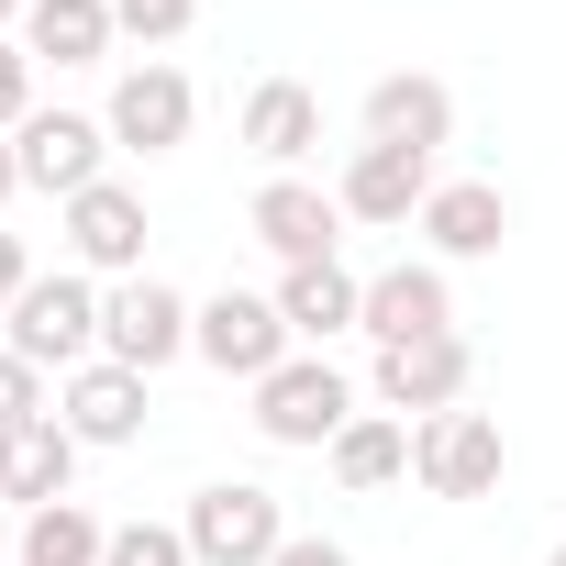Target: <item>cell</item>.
<instances>
[{
	"label": "cell",
	"mask_w": 566,
	"mask_h": 566,
	"mask_svg": "<svg viewBox=\"0 0 566 566\" xmlns=\"http://www.w3.org/2000/svg\"><path fill=\"white\" fill-rule=\"evenodd\" d=\"M101 277L90 266H67V277H34V290L12 301V334H0V345H12L23 367H90L101 356Z\"/></svg>",
	"instance_id": "cell-1"
},
{
	"label": "cell",
	"mask_w": 566,
	"mask_h": 566,
	"mask_svg": "<svg viewBox=\"0 0 566 566\" xmlns=\"http://www.w3.org/2000/svg\"><path fill=\"white\" fill-rule=\"evenodd\" d=\"M345 422H356V389H345V367H323V356H290L277 378H255V433H266V444L334 455Z\"/></svg>",
	"instance_id": "cell-2"
},
{
	"label": "cell",
	"mask_w": 566,
	"mask_h": 566,
	"mask_svg": "<svg viewBox=\"0 0 566 566\" xmlns=\"http://www.w3.org/2000/svg\"><path fill=\"white\" fill-rule=\"evenodd\" d=\"M189 555L200 566H277V544H290V511H277V489H255V478H211L200 500H189Z\"/></svg>",
	"instance_id": "cell-3"
},
{
	"label": "cell",
	"mask_w": 566,
	"mask_h": 566,
	"mask_svg": "<svg viewBox=\"0 0 566 566\" xmlns=\"http://www.w3.org/2000/svg\"><path fill=\"white\" fill-rule=\"evenodd\" d=\"M500 467H511L500 411H433V422H411V478H422L433 500H489Z\"/></svg>",
	"instance_id": "cell-4"
},
{
	"label": "cell",
	"mask_w": 566,
	"mask_h": 566,
	"mask_svg": "<svg viewBox=\"0 0 566 566\" xmlns=\"http://www.w3.org/2000/svg\"><path fill=\"white\" fill-rule=\"evenodd\" d=\"M189 334H200V312L167 290V277H123V290L101 301V356L134 367V378H156L167 356H189Z\"/></svg>",
	"instance_id": "cell-5"
},
{
	"label": "cell",
	"mask_w": 566,
	"mask_h": 566,
	"mask_svg": "<svg viewBox=\"0 0 566 566\" xmlns=\"http://www.w3.org/2000/svg\"><path fill=\"white\" fill-rule=\"evenodd\" d=\"M467 378H478V345L467 334H422V345H378V411L400 422H433V411H467Z\"/></svg>",
	"instance_id": "cell-6"
},
{
	"label": "cell",
	"mask_w": 566,
	"mask_h": 566,
	"mask_svg": "<svg viewBox=\"0 0 566 566\" xmlns=\"http://www.w3.org/2000/svg\"><path fill=\"white\" fill-rule=\"evenodd\" d=\"M290 312H277V301H255V290H222V301H200V334H189V356H211L222 378H277V367H290Z\"/></svg>",
	"instance_id": "cell-7"
},
{
	"label": "cell",
	"mask_w": 566,
	"mask_h": 566,
	"mask_svg": "<svg viewBox=\"0 0 566 566\" xmlns=\"http://www.w3.org/2000/svg\"><path fill=\"white\" fill-rule=\"evenodd\" d=\"M101 123H112V145H123V156H167V145H189V123H200V90H189L167 56H145V67H123V78H112Z\"/></svg>",
	"instance_id": "cell-8"
},
{
	"label": "cell",
	"mask_w": 566,
	"mask_h": 566,
	"mask_svg": "<svg viewBox=\"0 0 566 566\" xmlns=\"http://www.w3.org/2000/svg\"><path fill=\"white\" fill-rule=\"evenodd\" d=\"M334 222H345V200L312 189V178H266V189L244 200V233H255L277 266H323V255H334Z\"/></svg>",
	"instance_id": "cell-9"
},
{
	"label": "cell",
	"mask_w": 566,
	"mask_h": 566,
	"mask_svg": "<svg viewBox=\"0 0 566 566\" xmlns=\"http://www.w3.org/2000/svg\"><path fill=\"white\" fill-rule=\"evenodd\" d=\"M67 255L90 266V277H145V200L123 189V178H101V189H78L67 200Z\"/></svg>",
	"instance_id": "cell-10"
},
{
	"label": "cell",
	"mask_w": 566,
	"mask_h": 566,
	"mask_svg": "<svg viewBox=\"0 0 566 566\" xmlns=\"http://www.w3.org/2000/svg\"><path fill=\"white\" fill-rule=\"evenodd\" d=\"M12 156H23V189H56V200H78V189H101L112 123H90V112H34V123L12 134Z\"/></svg>",
	"instance_id": "cell-11"
},
{
	"label": "cell",
	"mask_w": 566,
	"mask_h": 566,
	"mask_svg": "<svg viewBox=\"0 0 566 566\" xmlns=\"http://www.w3.org/2000/svg\"><path fill=\"white\" fill-rule=\"evenodd\" d=\"M433 189H444V178H433V156H411V145H356L345 178H334L345 222H422Z\"/></svg>",
	"instance_id": "cell-12"
},
{
	"label": "cell",
	"mask_w": 566,
	"mask_h": 566,
	"mask_svg": "<svg viewBox=\"0 0 566 566\" xmlns=\"http://www.w3.org/2000/svg\"><path fill=\"white\" fill-rule=\"evenodd\" d=\"M378 345H422V334H455V290H444V266H378L367 277V323Z\"/></svg>",
	"instance_id": "cell-13"
},
{
	"label": "cell",
	"mask_w": 566,
	"mask_h": 566,
	"mask_svg": "<svg viewBox=\"0 0 566 566\" xmlns=\"http://www.w3.org/2000/svg\"><path fill=\"white\" fill-rule=\"evenodd\" d=\"M56 422H67L78 444H134V433H145V378H134V367H112V356H90V367H67Z\"/></svg>",
	"instance_id": "cell-14"
},
{
	"label": "cell",
	"mask_w": 566,
	"mask_h": 566,
	"mask_svg": "<svg viewBox=\"0 0 566 566\" xmlns=\"http://www.w3.org/2000/svg\"><path fill=\"white\" fill-rule=\"evenodd\" d=\"M67 478H78V433L45 411V422H12L0 433V500H23V511H45V500H67Z\"/></svg>",
	"instance_id": "cell-15"
},
{
	"label": "cell",
	"mask_w": 566,
	"mask_h": 566,
	"mask_svg": "<svg viewBox=\"0 0 566 566\" xmlns=\"http://www.w3.org/2000/svg\"><path fill=\"white\" fill-rule=\"evenodd\" d=\"M444 134H455V90H444V78L411 67V78H378V90H367V145H411V156H433Z\"/></svg>",
	"instance_id": "cell-16"
},
{
	"label": "cell",
	"mask_w": 566,
	"mask_h": 566,
	"mask_svg": "<svg viewBox=\"0 0 566 566\" xmlns=\"http://www.w3.org/2000/svg\"><path fill=\"white\" fill-rule=\"evenodd\" d=\"M244 145H255L277 178H301V156L323 145V101H312L301 78H255V101H244Z\"/></svg>",
	"instance_id": "cell-17"
},
{
	"label": "cell",
	"mask_w": 566,
	"mask_h": 566,
	"mask_svg": "<svg viewBox=\"0 0 566 566\" xmlns=\"http://www.w3.org/2000/svg\"><path fill=\"white\" fill-rule=\"evenodd\" d=\"M500 233H511V200H500L489 178H444V189L422 200V244H433V255H500Z\"/></svg>",
	"instance_id": "cell-18"
},
{
	"label": "cell",
	"mask_w": 566,
	"mask_h": 566,
	"mask_svg": "<svg viewBox=\"0 0 566 566\" xmlns=\"http://www.w3.org/2000/svg\"><path fill=\"white\" fill-rule=\"evenodd\" d=\"M123 45V23H112V0H34V12H23V56L45 67H101Z\"/></svg>",
	"instance_id": "cell-19"
},
{
	"label": "cell",
	"mask_w": 566,
	"mask_h": 566,
	"mask_svg": "<svg viewBox=\"0 0 566 566\" xmlns=\"http://www.w3.org/2000/svg\"><path fill=\"white\" fill-rule=\"evenodd\" d=\"M266 301L290 312V334H312V345H323V334H356V323H367V277H345V266L323 255V266H290Z\"/></svg>",
	"instance_id": "cell-20"
},
{
	"label": "cell",
	"mask_w": 566,
	"mask_h": 566,
	"mask_svg": "<svg viewBox=\"0 0 566 566\" xmlns=\"http://www.w3.org/2000/svg\"><path fill=\"white\" fill-rule=\"evenodd\" d=\"M334 478H345V489H389V478H411V422H400V411H356V422L334 433Z\"/></svg>",
	"instance_id": "cell-21"
},
{
	"label": "cell",
	"mask_w": 566,
	"mask_h": 566,
	"mask_svg": "<svg viewBox=\"0 0 566 566\" xmlns=\"http://www.w3.org/2000/svg\"><path fill=\"white\" fill-rule=\"evenodd\" d=\"M101 555H112V522H90L78 500L23 511V566H101Z\"/></svg>",
	"instance_id": "cell-22"
},
{
	"label": "cell",
	"mask_w": 566,
	"mask_h": 566,
	"mask_svg": "<svg viewBox=\"0 0 566 566\" xmlns=\"http://www.w3.org/2000/svg\"><path fill=\"white\" fill-rule=\"evenodd\" d=\"M101 566H200L178 522H112V555Z\"/></svg>",
	"instance_id": "cell-23"
},
{
	"label": "cell",
	"mask_w": 566,
	"mask_h": 566,
	"mask_svg": "<svg viewBox=\"0 0 566 566\" xmlns=\"http://www.w3.org/2000/svg\"><path fill=\"white\" fill-rule=\"evenodd\" d=\"M112 23H123L134 45H178V34L200 23V0H112Z\"/></svg>",
	"instance_id": "cell-24"
},
{
	"label": "cell",
	"mask_w": 566,
	"mask_h": 566,
	"mask_svg": "<svg viewBox=\"0 0 566 566\" xmlns=\"http://www.w3.org/2000/svg\"><path fill=\"white\" fill-rule=\"evenodd\" d=\"M34 123V56H23V34H0V134H23Z\"/></svg>",
	"instance_id": "cell-25"
},
{
	"label": "cell",
	"mask_w": 566,
	"mask_h": 566,
	"mask_svg": "<svg viewBox=\"0 0 566 566\" xmlns=\"http://www.w3.org/2000/svg\"><path fill=\"white\" fill-rule=\"evenodd\" d=\"M12 422H45V367H23L12 345H0V433Z\"/></svg>",
	"instance_id": "cell-26"
},
{
	"label": "cell",
	"mask_w": 566,
	"mask_h": 566,
	"mask_svg": "<svg viewBox=\"0 0 566 566\" xmlns=\"http://www.w3.org/2000/svg\"><path fill=\"white\" fill-rule=\"evenodd\" d=\"M23 290H34V255H23V233H0V323H12Z\"/></svg>",
	"instance_id": "cell-27"
},
{
	"label": "cell",
	"mask_w": 566,
	"mask_h": 566,
	"mask_svg": "<svg viewBox=\"0 0 566 566\" xmlns=\"http://www.w3.org/2000/svg\"><path fill=\"white\" fill-rule=\"evenodd\" d=\"M277 566H356L334 533H290V544H277Z\"/></svg>",
	"instance_id": "cell-28"
},
{
	"label": "cell",
	"mask_w": 566,
	"mask_h": 566,
	"mask_svg": "<svg viewBox=\"0 0 566 566\" xmlns=\"http://www.w3.org/2000/svg\"><path fill=\"white\" fill-rule=\"evenodd\" d=\"M23 189V156H12V134H0V200H12Z\"/></svg>",
	"instance_id": "cell-29"
},
{
	"label": "cell",
	"mask_w": 566,
	"mask_h": 566,
	"mask_svg": "<svg viewBox=\"0 0 566 566\" xmlns=\"http://www.w3.org/2000/svg\"><path fill=\"white\" fill-rule=\"evenodd\" d=\"M23 12H34V0H0V34H12V23H23Z\"/></svg>",
	"instance_id": "cell-30"
},
{
	"label": "cell",
	"mask_w": 566,
	"mask_h": 566,
	"mask_svg": "<svg viewBox=\"0 0 566 566\" xmlns=\"http://www.w3.org/2000/svg\"><path fill=\"white\" fill-rule=\"evenodd\" d=\"M544 566H566V544H555V555H544Z\"/></svg>",
	"instance_id": "cell-31"
}]
</instances>
